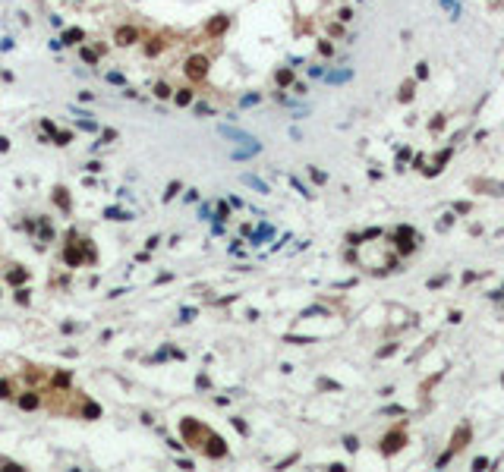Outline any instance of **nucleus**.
Here are the masks:
<instances>
[{"label": "nucleus", "instance_id": "473e14b6", "mask_svg": "<svg viewBox=\"0 0 504 472\" xmlns=\"http://www.w3.org/2000/svg\"><path fill=\"white\" fill-rule=\"evenodd\" d=\"M343 444H347V450H356V447H360V441H356V437H343Z\"/></svg>", "mask_w": 504, "mask_h": 472}, {"label": "nucleus", "instance_id": "aec40b11", "mask_svg": "<svg viewBox=\"0 0 504 472\" xmlns=\"http://www.w3.org/2000/svg\"><path fill=\"white\" fill-rule=\"evenodd\" d=\"M104 214H108L110 221H129V214H126V211H120V208H108Z\"/></svg>", "mask_w": 504, "mask_h": 472}, {"label": "nucleus", "instance_id": "423d86ee", "mask_svg": "<svg viewBox=\"0 0 504 472\" xmlns=\"http://www.w3.org/2000/svg\"><path fill=\"white\" fill-rule=\"evenodd\" d=\"M217 132H221V136H227V139H236V142H243V145L255 142V136H249V132H243V129H236V126H227V123L217 126Z\"/></svg>", "mask_w": 504, "mask_h": 472}, {"label": "nucleus", "instance_id": "4be33fe9", "mask_svg": "<svg viewBox=\"0 0 504 472\" xmlns=\"http://www.w3.org/2000/svg\"><path fill=\"white\" fill-rule=\"evenodd\" d=\"M82 60H85V63H91V66H95V63H98V54H95L91 48H82Z\"/></svg>", "mask_w": 504, "mask_h": 472}, {"label": "nucleus", "instance_id": "72a5a7b5", "mask_svg": "<svg viewBox=\"0 0 504 472\" xmlns=\"http://www.w3.org/2000/svg\"><path fill=\"white\" fill-rule=\"evenodd\" d=\"M486 466H488V460H486V456H479V460L473 463V469H486Z\"/></svg>", "mask_w": 504, "mask_h": 472}, {"label": "nucleus", "instance_id": "9d476101", "mask_svg": "<svg viewBox=\"0 0 504 472\" xmlns=\"http://www.w3.org/2000/svg\"><path fill=\"white\" fill-rule=\"evenodd\" d=\"M208 444H211V447H208V454H211V456H224V454H227V447H224V437L208 435Z\"/></svg>", "mask_w": 504, "mask_h": 472}, {"label": "nucleus", "instance_id": "dca6fc26", "mask_svg": "<svg viewBox=\"0 0 504 472\" xmlns=\"http://www.w3.org/2000/svg\"><path fill=\"white\" fill-rule=\"evenodd\" d=\"M243 183H246V186H252V189H258V192H271V189H268V183H262V179H258V176H252V174H246V176H243Z\"/></svg>", "mask_w": 504, "mask_h": 472}, {"label": "nucleus", "instance_id": "6ab92c4d", "mask_svg": "<svg viewBox=\"0 0 504 472\" xmlns=\"http://www.w3.org/2000/svg\"><path fill=\"white\" fill-rule=\"evenodd\" d=\"M155 95H158V98H161V101H167V98H170V95H174V88H170V85H167V82H158V85H155Z\"/></svg>", "mask_w": 504, "mask_h": 472}, {"label": "nucleus", "instance_id": "9b49d317", "mask_svg": "<svg viewBox=\"0 0 504 472\" xmlns=\"http://www.w3.org/2000/svg\"><path fill=\"white\" fill-rule=\"evenodd\" d=\"M350 76H353V72H350V70H331V72H328V76H324V79H328L331 85H341V82H347Z\"/></svg>", "mask_w": 504, "mask_h": 472}, {"label": "nucleus", "instance_id": "1a4fd4ad", "mask_svg": "<svg viewBox=\"0 0 504 472\" xmlns=\"http://www.w3.org/2000/svg\"><path fill=\"white\" fill-rule=\"evenodd\" d=\"M473 189H492V195H504V186L501 183H488V179H473Z\"/></svg>", "mask_w": 504, "mask_h": 472}, {"label": "nucleus", "instance_id": "20e7f679", "mask_svg": "<svg viewBox=\"0 0 504 472\" xmlns=\"http://www.w3.org/2000/svg\"><path fill=\"white\" fill-rule=\"evenodd\" d=\"M180 431H183V437H186L189 447H192V444H198V441H208V431H205L202 425L196 422V419H192V422H189V419H183V422H180Z\"/></svg>", "mask_w": 504, "mask_h": 472}, {"label": "nucleus", "instance_id": "f257e3e1", "mask_svg": "<svg viewBox=\"0 0 504 472\" xmlns=\"http://www.w3.org/2000/svg\"><path fill=\"white\" fill-rule=\"evenodd\" d=\"M469 441H473V428H469L467 422H463V425H457V431H454V435H450V444H448V454H444L441 460H438V466H444V463H448L450 456L463 454V450H467V444H469Z\"/></svg>", "mask_w": 504, "mask_h": 472}, {"label": "nucleus", "instance_id": "2eb2a0df", "mask_svg": "<svg viewBox=\"0 0 504 472\" xmlns=\"http://www.w3.org/2000/svg\"><path fill=\"white\" fill-rule=\"evenodd\" d=\"M174 101H177V107H189V104H192V91L189 88H180L174 95Z\"/></svg>", "mask_w": 504, "mask_h": 472}, {"label": "nucleus", "instance_id": "6e6552de", "mask_svg": "<svg viewBox=\"0 0 504 472\" xmlns=\"http://www.w3.org/2000/svg\"><path fill=\"white\" fill-rule=\"evenodd\" d=\"M258 151H262V145H258V142H249V145H243V148H236L234 157H236V161H246V157L258 155Z\"/></svg>", "mask_w": 504, "mask_h": 472}, {"label": "nucleus", "instance_id": "c85d7f7f", "mask_svg": "<svg viewBox=\"0 0 504 472\" xmlns=\"http://www.w3.org/2000/svg\"><path fill=\"white\" fill-rule=\"evenodd\" d=\"M426 76H429V66L419 63V66H416V79H426Z\"/></svg>", "mask_w": 504, "mask_h": 472}, {"label": "nucleus", "instance_id": "cd10ccee", "mask_svg": "<svg viewBox=\"0 0 504 472\" xmlns=\"http://www.w3.org/2000/svg\"><path fill=\"white\" fill-rule=\"evenodd\" d=\"M85 416H89V419H95V416H101V409H98L95 403H89V406H85Z\"/></svg>", "mask_w": 504, "mask_h": 472}, {"label": "nucleus", "instance_id": "f3484780", "mask_svg": "<svg viewBox=\"0 0 504 472\" xmlns=\"http://www.w3.org/2000/svg\"><path fill=\"white\" fill-rule=\"evenodd\" d=\"M38 403H41V400H38V394H25V397H19V406H22V409H35Z\"/></svg>", "mask_w": 504, "mask_h": 472}, {"label": "nucleus", "instance_id": "393cba45", "mask_svg": "<svg viewBox=\"0 0 504 472\" xmlns=\"http://www.w3.org/2000/svg\"><path fill=\"white\" fill-rule=\"evenodd\" d=\"M57 192V205L60 208H70V195H63V189H54Z\"/></svg>", "mask_w": 504, "mask_h": 472}, {"label": "nucleus", "instance_id": "7ed1b4c3", "mask_svg": "<svg viewBox=\"0 0 504 472\" xmlns=\"http://www.w3.org/2000/svg\"><path fill=\"white\" fill-rule=\"evenodd\" d=\"M183 72H186L189 82H198V79H205V72H208V60H205L202 54L189 57L186 63H183Z\"/></svg>", "mask_w": 504, "mask_h": 472}, {"label": "nucleus", "instance_id": "412c9836", "mask_svg": "<svg viewBox=\"0 0 504 472\" xmlns=\"http://www.w3.org/2000/svg\"><path fill=\"white\" fill-rule=\"evenodd\" d=\"M400 101H413V82L400 85Z\"/></svg>", "mask_w": 504, "mask_h": 472}, {"label": "nucleus", "instance_id": "ddd939ff", "mask_svg": "<svg viewBox=\"0 0 504 472\" xmlns=\"http://www.w3.org/2000/svg\"><path fill=\"white\" fill-rule=\"evenodd\" d=\"M224 29H227V16H215V19L208 22V32H211V35H221Z\"/></svg>", "mask_w": 504, "mask_h": 472}, {"label": "nucleus", "instance_id": "4468645a", "mask_svg": "<svg viewBox=\"0 0 504 472\" xmlns=\"http://www.w3.org/2000/svg\"><path fill=\"white\" fill-rule=\"evenodd\" d=\"M274 82L281 85V88H287V85H293V70H277Z\"/></svg>", "mask_w": 504, "mask_h": 472}, {"label": "nucleus", "instance_id": "a211bd4d", "mask_svg": "<svg viewBox=\"0 0 504 472\" xmlns=\"http://www.w3.org/2000/svg\"><path fill=\"white\" fill-rule=\"evenodd\" d=\"M63 258H66V262H70V264H82V252H79L76 245H70V249H66V255H63Z\"/></svg>", "mask_w": 504, "mask_h": 472}, {"label": "nucleus", "instance_id": "5701e85b", "mask_svg": "<svg viewBox=\"0 0 504 472\" xmlns=\"http://www.w3.org/2000/svg\"><path fill=\"white\" fill-rule=\"evenodd\" d=\"M10 283L16 287V283H25V271H10Z\"/></svg>", "mask_w": 504, "mask_h": 472}, {"label": "nucleus", "instance_id": "f704fd0d", "mask_svg": "<svg viewBox=\"0 0 504 472\" xmlns=\"http://www.w3.org/2000/svg\"><path fill=\"white\" fill-rule=\"evenodd\" d=\"M0 397H10V384L6 381H0Z\"/></svg>", "mask_w": 504, "mask_h": 472}, {"label": "nucleus", "instance_id": "f8f14e48", "mask_svg": "<svg viewBox=\"0 0 504 472\" xmlns=\"http://www.w3.org/2000/svg\"><path fill=\"white\" fill-rule=\"evenodd\" d=\"M82 38H85V32H82V29H66L60 41H63V44H76V41H82Z\"/></svg>", "mask_w": 504, "mask_h": 472}, {"label": "nucleus", "instance_id": "2f4dec72", "mask_svg": "<svg viewBox=\"0 0 504 472\" xmlns=\"http://www.w3.org/2000/svg\"><path fill=\"white\" fill-rule=\"evenodd\" d=\"M252 104H258V95H246V98H243V107H252Z\"/></svg>", "mask_w": 504, "mask_h": 472}, {"label": "nucleus", "instance_id": "f03ea898", "mask_svg": "<svg viewBox=\"0 0 504 472\" xmlns=\"http://www.w3.org/2000/svg\"><path fill=\"white\" fill-rule=\"evenodd\" d=\"M403 444H407V431H403V428H394V431H388V435L381 437V454H384V456H394L397 450L403 447Z\"/></svg>", "mask_w": 504, "mask_h": 472}, {"label": "nucleus", "instance_id": "39448f33", "mask_svg": "<svg viewBox=\"0 0 504 472\" xmlns=\"http://www.w3.org/2000/svg\"><path fill=\"white\" fill-rule=\"evenodd\" d=\"M394 239H397V245H400V252H403V255H410V252L416 249V243H413V230H410V227H397Z\"/></svg>", "mask_w": 504, "mask_h": 472}, {"label": "nucleus", "instance_id": "c9c22d12", "mask_svg": "<svg viewBox=\"0 0 504 472\" xmlns=\"http://www.w3.org/2000/svg\"><path fill=\"white\" fill-rule=\"evenodd\" d=\"M6 148H10V142H6V139H0V151H6Z\"/></svg>", "mask_w": 504, "mask_h": 472}, {"label": "nucleus", "instance_id": "c756f323", "mask_svg": "<svg viewBox=\"0 0 504 472\" xmlns=\"http://www.w3.org/2000/svg\"><path fill=\"white\" fill-rule=\"evenodd\" d=\"M177 189H180V183H170V186H167V192H164V198H174V195H177Z\"/></svg>", "mask_w": 504, "mask_h": 472}, {"label": "nucleus", "instance_id": "0eeeda50", "mask_svg": "<svg viewBox=\"0 0 504 472\" xmlns=\"http://www.w3.org/2000/svg\"><path fill=\"white\" fill-rule=\"evenodd\" d=\"M117 44H132L139 41V29H132V25H123V29H117Z\"/></svg>", "mask_w": 504, "mask_h": 472}, {"label": "nucleus", "instance_id": "b1692460", "mask_svg": "<svg viewBox=\"0 0 504 472\" xmlns=\"http://www.w3.org/2000/svg\"><path fill=\"white\" fill-rule=\"evenodd\" d=\"M70 139H72V132H54V142L57 145H70Z\"/></svg>", "mask_w": 504, "mask_h": 472}, {"label": "nucleus", "instance_id": "bb28decb", "mask_svg": "<svg viewBox=\"0 0 504 472\" xmlns=\"http://www.w3.org/2000/svg\"><path fill=\"white\" fill-rule=\"evenodd\" d=\"M161 48H164V44H161V41H158V38H155V41H151V44H148V48H145V51H148V54L155 57V54H158V51H161Z\"/></svg>", "mask_w": 504, "mask_h": 472}, {"label": "nucleus", "instance_id": "7c9ffc66", "mask_svg": "<svg viewBox=\"0 0 504 472\" xmlns=\"http://www.w3.org/2000/svg\"><path fill=\"white\" fill-rule=\"evenodd\" d=\"M108 82H114V85H123V76H120V72H108Z\"/></svg>", "mask_w": 504, "mask_h": 472}, {"label": "nucleus", "instance_id": "a878e982", "mask_svg": "<svg viewBox=\"0 0 504 472\" xmlns=\"http://www.w3.org/2000/svg\"><path fill=\"white\" fill-rule=\"evenodd\" d=\"M79 129H89V132H95V129H98V123H95V120H79Z\"/></svg>", "mask_w": 504, "mask_h": 472}]
</instances>
